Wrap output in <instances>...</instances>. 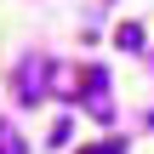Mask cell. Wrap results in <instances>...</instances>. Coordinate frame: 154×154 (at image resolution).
Returning <instances> with one entry per match:
<instances>
[{
    "instance_id": "3957f363",
    "label": "cell",
    "mask_w": 154,
    "mask_h": 154,
    "mask_svg": "<svg viewBox=\"0 0 154 154\" xmlns=\"http://www.w3.org/2000/svg\"><path fill=\"white\" fill-rule=\"evenodd\" d=\"M143 40H149V34H143V23H137V17L114 29V46H120V51H143Z\"/></svg>"
},
{
    "instance_id": "277c9868",
    "label": "cell",
    "mask_w": 154,
    "mask_h": 154,
    "mask_svg": "<svg viewBox=\"0 0 154 154\" xmlns=\"http://www.w3.org/2000/svg\"><path fill=\"white\" fill-rule=\"evenodd\" d=\"M0 154H29V143L11 131V120H0Z\"/></svg>"
},
{
    "instance_id": "6da1fadb",
    "label": "cell",
    "mask_w": 154,
    "mask_h": 154,
    "mask_svg": "<svg viewBox=\"0 0 154 154\" xmlns=\"http://www.w3.org/2000/svg\"><path fill=\"white\" fill-rule=\"evenodd\" d=\"M80 103L91 109V120H114V97H109V74H103V63H91V69H80Z\"/></svg>"
},
{
    "instance_id": "7a4b0ae2",
    "label": "cell",
    "mask_w": 154,
    "mask_h": 154,
    "mask_svg": "<svg viewBox=\"0 0 154 154\" xmlns=\"http://www.w3.org/2000/svg\"><path fill=\"white\" fill-rule=\"evenodd\" d=\"M46 86H51V63H46V57H23V69H17V97H23V103H40Z\"/></svg>"
},
{
    "instance_id": "5b68a950",
    "label": "cell",
    "mask_w": 154,
    "mask_h": 154,
    "mask_svg": "<svg viewBox=\"0 0 154 154\" xmlns=\"http://www.w3.org/2000/svg\"><path fill=\"white\" fill-rule=\"evenodd\" d=\"M80 154H126V143H120V137H109V143H91V149H80Z\"/></svg>"
}]
</instances>
